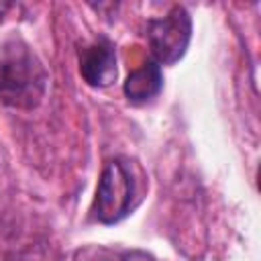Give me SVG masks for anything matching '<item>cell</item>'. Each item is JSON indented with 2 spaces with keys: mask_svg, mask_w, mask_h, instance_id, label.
Listing matches in <instances>:
<instances>
[{
  "mask_svg": "<svg viewBox=\"0 0 261 261\" xmlns=\"http://www.w3.org/2000/svg\"><path fill=\"white\" fill-rule=\"evenodd\" d=\"M145 188L147 177L135 159L126 155L110 157L98 177L94 202L90 208L92 218L106 226L122 222L143 202Z\"/></svg>",
  "mask_w": 261,
  "mask_h": 261,
  "instance_id": "7a4b0ae2",
  "label": "cell"
},
{
  "mask_svg": "<svg viewBox=\"0 0 261 261\" xmlns=\"http://www.w3.org/2000/svg\"><path fill=\"white\" fill-rule=\"evenodd\" d=\"M145 39L151 51V59L159 65L177 63L192 41V16L181 4H173L165 16L149 18L145 27Z\"/></svg>",
  "mask_w": 261,
  "mask_h": 261,
  "instance_id": "3957f363",
  "label": "cell"
},
{
  "mask_svg": "<svg viewBox=\"0 0 261 261\" xmlns=\"http://www.w3.org/2000/svg\"><path fill=\"white\" fill-rule=\"evenodd\" d=\"M49 86V71L33 47L18 35L0 41V104L35 110Z\"/></svg>",
  "mask_w": 261,
  "mask_h": 261,
  "instance_id": "6da1fadb",
  "label": "cell"
},
{
  "mask_svg": "<svg viewBox=\"0 0 261 261\" xmlns=\"http://www.w3.org/2000/svg\"><path fill=\"white\" fill-rule=\"evenodd\" d=\"M77 69L90 88H108L118 77L116 47L110 39L98 37L77 51Z\"/></svg>",
  "mask_w": 261,
  "mask_h": 261,
  "instance_id": "277c9868",
  "label": "cell"
},
{
  "mask_svg": "<svg viewBox=\"0 0 261 261\" xmlns=\"http://www.w3.org/2000/svg\"><path fill=\"white\" fill-rule=\"evenodd\" d=\"M102 261H157V259L143 249H124V251L106 255Z\"/></svg>",
  "mask_w": 261,
  "mask_h": 261,
  "instance_id": "8992f818",
  "label": "cell"
},
{
  "mask_svg": "<svg viewBox=\"0 0 261 261\" xmlns=\"http://www.w3.org/2000/svg\"><path fill=\"white\" fill-rule=\"evenodd\" d=\"M161 90H163V69L151 57L145 59L141 63V67L133 69L122 84L124 98L137 106L151 102L153 98L159 96Z\"/></svg>",
  "mask_w": 261,
  "mask_h": 261,
  "instance_id": "5b68a950",
  "label": "cell"
}]
</instances>
